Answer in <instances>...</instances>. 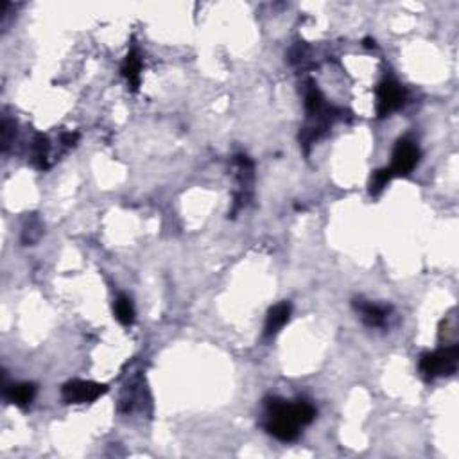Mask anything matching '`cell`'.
<instances>
[{
	"label": "cell",
	"instance_id": "8992f818",
	"mask_svg": "<svg viewBox=\"0 0 459 459\" xmlns=\"http://www.w3.org/2000/svg\"><path fill=\"white\" fill-rule=\"evenodd\" d=\"M36 395V386L31 382H16V384L6 386L4 397L16 407H28Z\"/></svg>",
	"mask_w": 459,
	"mask_h": 459
},
{
	"label": "cell",
	"instance_id": "ba28073f",
	"mask_svg": "<svg viewBox=\"0 0 459 459\" xmlns=\"http://www.w3.org/2000/svg\"><path fill=\"white\" fill-rule=\"evenodd\" d=\"M355 309L361 312V318L368 327H382L386 323V319H388L389 309L381 307V305H374V304H364V302L357 300L355 304Z\"/></svg>",
	"mask_w": 459,
	"mask_h": 459
},
{
	"label": "cell",
	"instance_id": "3957f363",
	"mask_svg": "<svg viewBox=\"0 0 459 459\" xmlns=\"http://www.w3.org/2000/svg\"><path fill=\"white\" fill-rule=\"evenodd\" d=\"M420 148L417 145V142L411 138H400L395 145L393 160L389 165V171L393 174V178L397 176H407L412 169L420 164Z\"/></svg>",
	"mask_w": 459,
	"mask_h": 459
},
{
	"label": "cell",
	"instance_id": "277c9868",
	"mask_svg": "<svg viewBox=\"0 0 459 459\" xmlns=\"http://www.w3.org/2000/svg\"><path fill=\"white\" fill-rule=\"evenodd\" d=\"M405 102V90L395 79H384L377 88V115L388 117Z\"/></svg>",
	"mask_w": 459,
	"mask_h": 459
},
{
	"label": "cell",
	"instance_id": "8fae6325",
	"mask_svg": "<svg viewBox=\"0 0 459 459\" xmlns=\"http://www.w3.org/2000/svg\"><path fill=\"white\" fill-rule=\"evenodd\" d=\"M113 311H115V316L122 325H131L135 321V309H133V304L128 296H119L115 305H113Z\"/></svg>",
	"mask_w": 459,
	"mask_h": 459
},
{
	"label": "cell",
	"instance_id": "30bf717a",
	"mask_svg": "<svg viewBox=\"0 0 459 459\" xmlns=\"http://www.w3.org/2000/svg\"><path fill=\"white\" fill-rule=\"evenodd\" d=\"M49 149H51V144H49L47 136L36 135L35 142H32V162H35L40 169L47 167Z\"/></svg>",
	"mask_w": 459,
	"mask_h": 459
},
{
	"label": "cell",
	"instance_id": "7c38bea8",
	"mask_svg": "<svg viewBox=\"0 0 459 459\" xmlns=\"http://www.w3.org/2000/svg\"><path fill=\"white\" fill-rule=\"evenodd\" d=\"M393 179V174H391V171H389L388 167L386 169H378V171L374 172V176H371V181H370V192L374 196L381 194L382 191H384V187H388V183Z\"/></svg>",
	"mask_w": 459,
	"mask_h": 459
},
{
	"label": "cell",
	"instance_id": "4fadbf2b",
	"mask_svg": "<svg viewBox=\"0 0 459 459\" xmlns=\"http://www.w3.org/2000/svg\"><path fill=\"white\" fill-rule=\"evenodd\" d=\"M78 133H65V135H63V144L74 145L76 141H78Z\"/></svg>",
	"mask_w": 459,
	"mask_h": 459
},
{
	"label": "cell",
	"instance_id": "7a4b0ae2",
	"mask_svg": "<svg viewBox=\"0 0 459 459\" xmlns=\"http://www.w3.org/2000/svg\"><path fill=\"white\" fill-rule=\"evenodd\" d=\"M458 361L459 347L458 345H451V347L422 355L420 371L427 381H432L436 377H447V375H452L458 370Z\"/></svg>",
	"mask_w": 459,
	"mask_h": 459
},
{
	"label": "cell",
	"instance_id": "5b68a950",
	"mask_svg": "<svg viewBox=\"0 0 459 459\" xmlns=\"http://www.w3.org/2000/svg\"><path fill=\"white\" fill-rule=\"evenodd\" d=\"M108 391L105 384L92 381H71L63 386L61 393L66 404H90Z\"/></svg>",
	"mask_w": 459,
	"mask_h": 459
},
{
	"label": "cell",
	"instance_id": "9c48e42d",
	"mask_svg": "<svg viewBox=\"0 0 459 459\" xmlns=\"http://www.w3.org/2000/svg\"><path fill=\"white\" fill-rule=\"evenodd\" d=\"M141 71H142V59L136 51H129L122 65V76L128 79V85L131 90H138L141 85Z\"/></svg>",
	"mask_w": 459,
	"mask_h": 459
},
{
	"label": "cell",
	"instance_id": "6da1fadb",
	"mask_svg": "<svg viewBox=\"0 0 459 459\" xmlns=\"http://www.w3.org/2000/svg\"><path fill=\"white\" fill-rule=\"evenodd\" d=\"M268 424L266 429L280 441H294L300 436V427L309 425L316 418V409L309 402L289 404L282 398H269L266 402Z\"/></svg>",
	"mask_w": 459,
	"mask_h": 459
},
{
	"label": "cell",
	"instance_id": "52a82bcc",
	"mask_svg": "<svg viewBox=\"0 0 459 459\" xmlns=\"http://www.w3.org/2000/svg\"><path fill=\"white\" fill-rule=\"evenodd\" d=\"M289 318H291V305H289L287 302L275 305V307L268 312V318H266L264 334L268 335V338L277 335L278 332L284 328V325L287 323Z\"/></svg>",
	"mask_w": 459,
	"mask_h": 459
}]
</instances>
